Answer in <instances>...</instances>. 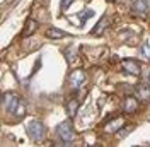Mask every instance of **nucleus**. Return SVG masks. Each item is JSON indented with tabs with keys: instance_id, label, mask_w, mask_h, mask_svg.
<instances>
[{
	"instance_id": "f257e3e1",
	"label": "nucleus",
	"mask_w": 150,
	"mask_h": 147,
	"mask_svg": "<svg viewBox=\"0 0 150 147\" xmlns=\"http://www.w3.org/2000/svg\"><path fill=\"white\" fill-rule=\"evenodd\" d=\"M2 103H4L5 110L9 111V113L16 115V116H24V113H26V104H24V101L19 98L17 94H14V92H5Z\"/></svg>"
},
{
	"instance_id": "f03ea898",
	"label": "nucleus",
	"mask_w": 150,
	"mask_h": 147,
	"mask_svg": "<svg viewBox=\"0 0 150 147\" xmlns=\"http://www.w3.org/2000/svg\"><path fill=\"white\" fill-rule=\"evenodd\" d=\"M26 132H28V135L33 138L34 142H41V140L45 138V125H43L39 120H31V121H28Z\"/></svg>"
},
{
	"instance_id": "7ed1b4c3",
	"label": "nucleus",
	"mask_w": 150,
	"mask_h": 147,
	"mask_svg": "<svg viewBox=\"0 0 150 147\" xmlns=\"http://www.w3.org/2000/svg\"><path fill=\"white\" fill-rule=\"evenodd\" d=\"M56 135L58 138L63 142V144H72V140H74V130H72V125L70 123H62L58 128H56Z\"/></svg>"
},
{
	"instance_id": "20e7f679",
	"label": "nucleus",
	"mask_w": 150,
	"mask_h": 147,
	"mask_svg": "<svg viewBox=\"0 0 150 147\" xmlns=\"http://www.w3.org/2000/svg\"><path fill=\"white\" fill-rule=\"evenodd\" d=\"M121 67H123V70H125V72H126V74H131V75H140V74H142L140 64H138V62H135V60H130V58L123 60V62H121Z\"/></svg>"
},
{
	"instance_id": "39448f33",
	"label": "nucleus",
	"mask_w": 150,
	"mask_h": 147,
	"mask_svg": "<svg viewBox=\"0 0 150 147\" xmlns=\"http://www.w3.org/2000/svg\"><path fill=\"white\" fill-rule=\"evenodd\" d=\"M85 72L84 70H75V72L70 74V84L74 86V87H80L82 84L85 82Z\"/></svg>"
},
{
	"instance_id": "423d86ee",
	"label": "nucleus",
	"mask_w": 150,
	"mask_h": 147,
	"mask_svg": "<svg viewBox=\"0 0 150 147\" xmlns=\"http://www.w3.org/2000/svg\"><path fill=\"white\" fill-rule=\"evenodd\" d=\"M138 98H135V96H128L125 103H123V111L125 113H133V111L137 110V106H138V103H137Z\"/></svg>"
},
{
	"instance_id": "0eeeda50",
	"label": "nucleus",
	"mask_w": 150,
	"mask_h": 147,
	"mask_svg": "<svg viewBox=\"0 0 150 147\" xmlns=\"http://www.w3.org/2000/svg\"><path fill=\"white\" fill-rule=\"evenodd\" d=\"M131 7H133V10L137 12V14H145L147 12V4H145V0H131Z\"/></svg>"
},
{
	"instance_id": "6e6552de",
	"label": "nucleus",
	"mask_w": 150,
	"mask_h": 147,
	"mask_svg": "<svg viewBox=\"0 0 150 147\" xmlns=\"http://www.w3.org/2000/svg\"><path fill=\"white\" fill-rule=\"evenodd\" d=\"M137 96H138V99H142V101H147L150 98V87L147 84H140L138 89H137Z\"/></svg>"
},
{
	"instance_id": "1a4fd4ad",
	"label": "nucleus",
	"mask_w": 150,
	"mask_h": 147,
	"mask_svg": "<svg viewBox=\"0 0 150 147\" xmlns=\"http://www.w3.org/2000/svg\"><path fill=\"white\" fill-rule=\"evenodd\" d=\"M121 125H123V118H116V120H112V121H109V123L106 125V132H108V133H114V132L120 128Z\"/></svg>"
},
{
	"instance_id": "9d476101",
	"label": "nucleus",
	"mask_w": 150,
	"mask_h": 147,
	"mask_svg": "<svg viewBox=\"0 0 150 147\" xmlns=\"http://www.w3.org/2000/svg\"><path fill=\"white\" fill-rule=\"evenodd\" d=\"M77 110H79V101H77V99H70V101L67 103V113H68L70 118H74L75 116Z\"/></svg>"
},
{
	"instance_id": "9b49d317",
	"label": "nucleus",
	"mask_w": 150,
	"mask_h": 147,
	"mask_svg": "<svg viewBox=\"0 0 150 147\" xmlns=\"http://www.w3.org/2000/svg\"><path fill=\"white\" fill-rule=\"evenodd\" d=\"M108 22H109V19H108V16H104V17L97 22V26L94 28L92 33H94V34H103V31H104V28L108 26Z\"/></svg>"
},
{
	"instance_id": "f8f14e48",
	"label": "nucleus",
	"mask_w": 150,
	"mask_h": 147,
	"mask_svg": "<svg viewBox=\"0 0 150 147\" xmlns=\"http://www.w3.org/2000/svg\"><path fill=\"white\" fill-rule=\"evenodd\" d=\"M46 34H48V38H51V39H62V38H65V33L60 31V29H56V28H50Z\"/></svg>"
},
{
	"instance_id": "ddd939ff",
	"label": "nucleus",
	"mask_w": 150,
	"mask_h": 147,
	"mask_svg": "<svg viewBox=\"0 0 150 147\" xmlns=\"http://www.w3.org/2000/svg\"><path fill=\"white\" fill-rule=\"evenodd\" d=\"M140 55L143 56V58L150 60V41H149V39H147V41L142 45V48H140Z\"/></svg>"
},
{
	"instance_id": "4468645a",
	"label": "nucleus",
	"mask_w": 150,
	"mask_h": 147,
	"mask_svg": "<svg viewBox=\"0 0 150 147\" xmlns=\"http://www.w3.org/2000/svg\"><path fill=\"white\" fill-rule=\"evenodd\" d=\"M36 28H38V22L36 21H33V19H29L28 21V28H26V36H28V34H33Z\"/></svg>"
},
{
	"instance_id": "2eb2a0df",
	"label": "nucleus",
	"mask_w": 150,
	"mask_h": 147,
	"mask_svg": "<svg viewBox=\"0 0 150 147\" xmlns=\"http://www.w3.org/2000/svg\"><path fill=\"white\" fill-rule=\"evenodd\" d=\"M91 16H94V12H92V10H87V12H85L84 16H82V21H80V26H84V22H85V21H87L89 17H91Z\"/></svg>"
},
{
	"instance_id": "dca6fc26",
	"label": "nucleus",
	"mask_w": 150,
	"mask_h": 147,
	"mask_svg": "<svg viewBox=\"0 0 150 147\" xmlns=\"http://www.w3.org/2000/svg\"><path fill=\"white\" fill-rule=\"evenodd\" d=\"M72 2H74V0H63V4H62V10L68 9V7L72 5Z\"/></svg>"
},
{
	"instance_id": "f3484780",
	"label": "nucleus",
	"mask_w": 150,
	"mask_h": 147,
	"mask_svg": "<svg viewBox=\"0 0 150 147\" xmlns=\"http://www.w3.org/2000/svg\"><path fill=\"white\" fill-rule=\"evenodd\" d=\"M145 79H147V82H150V70H149V74H147V77H145Z\"/></svg>"
}]
</instances>
